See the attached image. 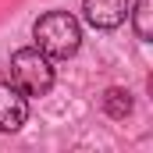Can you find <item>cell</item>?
<instances>
[{"label": "cell", "instance_id": "obj_3", "mask_svg": "<svg viewBox=\"0 0 153 153\" xmlns=\"http://www.w3.org/2000/svg\"><path fill=\"white\" fill-rule=\"evenodd\" d=\"M29 117V100L14 82H0V132H18Z\"/></svg>", "mask_w": 153, "mask_h": 153}, {"label": "cell", "instance_id": "obj_6", "mask_svg": "<svg viewBox=\"0 0 153 153\" xmlns=\"http://www.w3.org/2000/svg\"><path fill=\"white\" fill-rule=\"evenodd\" d=\"M128 14H132L135 36L143 43H150L153 39V0H135V7H128Z\"/></svg>", "mask_w": 153, "mask_h": 153}, {"label": "cell", "instance_id": "obj_4", "mask_svg": "<svg viewBox=\"0 0 153 153\" xmlns=\"http://www.w3.org/2000/svg\"><path fill=\"white\" fill-rule=\"evenodd\" d=\"M128 0H82V11H85V22L100 32H111L117 29L125 18H128Z\"/></svg>", "mask_w": 153, "mask_h": 153}, {"label": "cell", "instance_id": "obj_5", "mask_svg": "<svg viewBox=\"0 0 153 153\" xmlns=\"http://www.w3.org/2000/svg\"><path fill=\"white\" fill-rule=\"evenodd\" d=\"M103 114L114 117V121H125V117L132 114V93L121 89V85H111L103 93Z\"/></svg>", "mask_w": 153, "mask_h": 153}, {"label": "cell", "instance_id": "obj_1", "mask_svg": "<svg viewBox=\"0 0 153 153\" xmlns=\"http://www.w3.org/2000/svg\"><path fill=\"white\" fill-rule=\"evenodd\" d=\"M32 36H36V46L50 61L53 57L61 61V57L78 53V46H82V25L75 22V14H68V11H46V14L36 18Z\"/></svg>", "mask_w": 153, "mask_h": 153}, {"label": "cell", "instance_id": "obj_2", "mask_svg": "<svg viewBox=\"0 0 153 153\" xmlns=\"http://www.w3.org/2000/svg\"><path fill=\"white\" fill-rule=\"evenodd\" d=\"M11 82L25 96H46L53 89V64L39 46H25L11 53Z\"/></svg>", "mask_w": 153, "mask_h": 153}]
</instances>
